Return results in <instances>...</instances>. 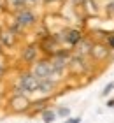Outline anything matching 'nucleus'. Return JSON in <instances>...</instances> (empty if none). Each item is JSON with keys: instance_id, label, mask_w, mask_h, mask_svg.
Returning a JSON list of instances; mask_svg holds the SVG:
<instances>
[{"instance_id": "nucleus-9", "label": "nucleus", "mask_w": 114, "mask_h": 123, "mask_svg": "<svg viewBox=\"0 0 114 123\" xmlns=\"http://www.w3.org/2000/svg\"><path fill=\"white\" fill-rule=\"evenodd\" d=\"M42 116H44V121L46 123H53L54 121V113H53V111H44Z\"/></svg>"}, {"instance_id": "nucleus-13", "label": "nucleus", "mask_w": 114, "mask_h": 123, "mask_svg": "<svg viewBox=\"0 0 114 123\" xmlns=\"http://www.w3.org/2000/svg\"><path fill=\"white\" fill-rule=\"evenodd\" d=\"M68 123H79V118H76V120H72V121H68Z\"/></svg>"}, {"instance_id": "nucleus-1", "label": "nucleus", "mask_w": 114, "mask_h": 123, "mask_svg": "<svg viewBox=\"0 0 114 123\" xmlns=\"http://www.w3.org/2000/svg\"><path fill=\"white\" fill-rule=\"evenodd\" d=\"M32 74L37 77V79H51V76L56 74L53 70V67L48 60H42V62H37L32 69Z\"/></svg>"}, {"instance_id": "nucleus-17", "label": "nucleus", "mask_w": 114, "mask_h": 123, "mask_svg": "<svg viewBox=\"0 0 114 123\" xmlns=\"http://www.w3.org/2000/svg\"><path fill=\"white\" fill-rule=\"evenodd\" d=\"M44 2H54V0H44Z\"/></svg>"}, {"instance_id": "nucleus-2", "label": "nucleus", "mask_w": 114, "mask_h": 123, "mask_svg": "<svg viewBox=\"0 0 114 123\" xmlns=\"http://www.w3.org/2000/svg\"><path fill=\"white\" fill-rule=\"evenodd\" d=\"M18 85H19L21 90H25V92H28V93H33V92H37L39 79L32 74V72H28V74H21V76H19Z\"/></svg>"}, {"instance_id": "nucleus-18", "label": "nucleus", "mask_w": 114, "mask_h": 123, "mask_svg": "<svg viewBox=\"0 0 114 123\" xmlns=\"http://www.w3.org/2000/svg\"><path fill=\"white\" fill-rule=\"evenodd\" d=\"M0 74H2V67H0Z\"/></svg>"}, {"instance_id": "nucleus-10", "label": "nucleus", "mask_w": 114, "mask_h": 123, "mask_svg": "<svg viewBox=\"0 0 114 123\" xmlns=\"http://www.w3.org/2000/svg\"><path fill=\"white\" fill-rule=\"evenodd\" d=\"M112 88H114V83H109V85H107V86L104 88V92H102V95H104V97H105V95H109Z\"/></svg>"}, {"instance_id": "nucleus-11", "label": "nucleus", "mask_w": 114, "mask_h": 123, "mask_svg": "<svg viewBox=\"0 0 114 123\" xmlns=\"http://www.w3.org/2000/svg\"><path fill=\"white\" fill-rule=\"evenodd\" d=\"M58 113H60V116H68L70 109H68V107H60V111H58Z\"/></svg>"}, {"instance_id": "nucleus-14", "label": "nucleus", "mask_w": 114, "mask_h": 123, "mask_svg": "<svg viewBox=\"0 0 114 123\" xmlns=\"http://www.w3.org/2000/svg\"><path fill=\"white\" fill-rule=\"evenodd\" d=\"M109 44H111V46L114 48V39H111V41H109Z\"/></svg>"}, {"instance_id": "nucleus-4", "label": "nucleus", "mask_w": 114, "mask_h": 123, "mask_svg": "<svg viewBox=\"0 0 114 123\" xmlns=\"http://www.w3.org/2000/svg\"><path fill=\"white\" fill-rule=\"evenodd\" d=\"M30 107V100H28L25 95H14L11 98V109L16 111V113H21V111H26Z\"/></svg>"}, {"instance_id": "nucleus-8", "label": "nucleus", "mask_w": 114, "mask_h": 123, "mask_svg": "<svg viewBox=\"0 0 114 123\" xmlns=\"http://www.w3.org/2000/svg\"><path fill=\"white\" fill-rule=\"evenodd\" d=\"M65 41H67L68 44H79V41H81V32H77V30H70V32H67Z\"/></svg>"}, {"instance_id": "nucleus-19", "label": "nucleus", "mask_w": 114, "mask_h": 123, "mask_svg": "<svg viewBox=\"0 0 114 123\" xmlns=\"http://www.w3.org/2000/svg\"><path fill=\"white\" fill-rule=\"evenodd\" d=\"M30 2H35V0H30Z\"/></svg>"}, {"instance_id": "nucleus-15", "label": "nucleus", "mask_w": 114, "mask_h": 123, "mask_svg": "<svg viewBox=\"0 0 114 123\" xmlns=\"http://www.w3.org/2000/svg\"><path fill=\"white\" fill-rule=\"evenodd\" d=\"M76 2H79V4H83V2H84V0H76Z\"/></svg>"}, {"instance_id": "nucleus-3", "label": "nucleus", "mask_w": 114, "mask_h": 123, "mask_svg": "<svg viewBox=\"0 0 114 123\" xmlns=\"http://www.w3.org/2000/svg\"><path fill=\"white\" fill-rule=\"evenodd\" d=\"M16 21H18L21 26H32L35 23V14H33L30 9H21V11H18V14H16Z\"/></svg>"}, {"instance_id": "nucleus-12", "label": "nucleus", "mask_w": 114, "mask_h": 123, "mask_svg": "<svg viewBox=\"0 0 114 123\" xmlns=\"http://www.w3.org/2000/svg\"><path fill=\"white\" fill-rule=\"evenodd\" d=\"M107 105H109V107H114V98H112V100H109V102H107Z\"/></svg>"}, {"instance_id": "nucleus-16", "label": "nucleus", "mask_w": 114, "mask_h": 123, "mask_svg": "<svg viewBox=\"0 0 114 123\" xmlns=\"http://www.w3.org/2000/svg\"><path fill=\"white\" fill-rule=\"evenodd\" d=\"M0 55H2V44H0Z\"/></svg>"}, {"instance_id": "nucleus-7", "label": "nucleus", "mask_w": 114, "mask_h": 123, "mask_svg": "<svg viewBox=\"0 0 114 123\" xmlns=\"http://www.w3.org/2000/svg\"><path fill=\"white\" fill-rule=\"evenodd\" d=\"M54 81H51V79H39V86H37V92H41V93H51L54 90Z\"/></svg>"}, {"instance_id": "nucleus-6", "label": "nucleus", "mask_w": 114, "mask_h": 123, "mask_svg": "<svg viewBox=\"0 0 114 123\" xmlns=\"http://www.w3.org/2000/svg\"><path fill=\"white\" fill-rule=\"evenodd\" d=\"M37 51H39V48L37 46H28L25 51H23V62H26V63H33V62L37 60Z\"/></svg>"}, {"instance_id": "nucleus-5", "label": "nucleus", "mask_w": 114, "mask_h": 123, "mask_svg": "<svg viewBox=\"0 0 114 123\" xmlns=\"http://www.w3.org/2000/svg\"><path fill=\"white\" fill-rule=\"evenodd\" d=\"M49 63H51V67H53V70H54V72L63 70V69H65V65L68 63V60H67V53H58L56 56H53V60H51Z\"/></svg>"}]
</instances>
